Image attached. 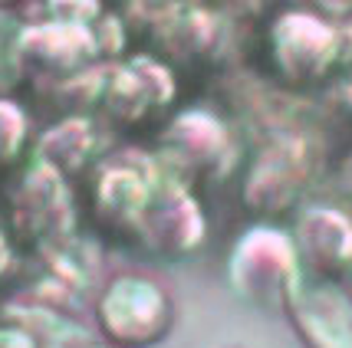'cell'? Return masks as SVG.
Here are the masks:
<instances>
[{
	"label": "cell",
	"instance_id": "7",
	"mask_svg": "<svg viewBox=\"0 0 352 348\" xmlns=\"http://www.w3.org/2000/svg\"><path fill=\"white\" fill-rule=\"evenodd\" d=\"M0 348H36V342L16 318H10V322H0Z\"/></svg>",
	"mask_w": 352,
	"mask_h": 348
},
{
	"label": "cell",
	"instance_id": "9",
	"mask_svg": "<svg viewBox=\"0 0 352 348\" xmlns=\"http://www.w3.org/2000/svg\"><path fill=\"white\" fill-rule=\"evenodd\" d=\"M82 348H112V345H106V342H86Z\"/></svg>",
	"mask_w": 352,
	"mask_h": 348
},
{
	"label": "cell",
	"instance_id": "6",
	"mask_svg": "<svg viewBox=\"0 0 352 348\" xmlns=\"http://www.w3.org/2000/svg\"><path fill=\"white\" fill-rule=\"evenodd\" d=\"M27 23L0 7V99H10L27 79Z\"/></svg>",
	"mask_w": 352,
	"mask_h": 348
},
{
	"label": "cell",
	"instance_id": "2",
	"mask_svg": "<svg viewBox=\"0 0 352 348\" xmlns=\"http://www.w3.org/2000/svg\"><path fill=\"white\" fill-rule=\"evenodd\" d=\"M178 322L171 289L145 270H119L92 299V325L112 348H158Z\"/></svg>",
	"mask_w": 352,
	"mask_h": 348
},
{
	"label": "cell",
	"instance_id": "3",
	"mask_svg": "<svg viewBox=\"0 0 352 348\" xmlns=\"http://www.w3.org/2000/svg\"><path fill=\"white\" fill-rule=\"evenodd\" d=\"M224 266L234 296L263 309H283L307 276L293 233L276 224H250L241 230L230 243Z\"/></svg>",
	"mask_w": 352,
	"mask_h": 348
},
{
	"label": "cell",
	"instance_id": "8",
	"mask_svg": "<svg viewBox=\"0 0 352 348\" xmlns=\"http://www.w3.org/2000/svg\"><path fill=\"white\" fill-rule=\"evenodd\" d=\"M339 106H342V115L352 121V69L339 82Z\"/></svg>",
	"mask_w": 352,
	"mask_h": 348
},
{
	"label": "cell",
	"instance_id": "1",
	"mask_svg": "<svg viewBox=\"0 0 352 348\" xmlns=\"http://www.w3.org/2000/svg\"><path fill=\"white\" fill-rule=\"evenodd\" d=\"M267 69L280 86L313 89L339 76L352 60L349 30L322 10L287 7L276 10L263 33Z\"/></svg>",
	"mask_w": 352,
	"mask_h": 348
},
{
	"label": "cell",
	"instance_id": "5",
	"mask_svg": "<svg viewBox=\"0 0 352 348\" xmlns=\"http://www.w3.org/2000/svg\"><path fill=\"white\" fill-rule=\"evenodd\" d=\"M293 243L307 276L342 283L352 272V213L329 204L309 207L293 230Z\"/></svg>",
	"mask_w": 352,
	"mask_h": 348
},
{
	"label": "cell",
	"instance_id": "4",
	"mask_svg": "<svg viewBox=\"0 0 352 348\" xmlns=\"http://www.w3.org/2000/svg\"><path fill=\"white\" fill-rule=\"evenodd\" d=\"M283 312L303 348H352V292L346 283L303 276Z\"/></svg>",
	"mask_w": 352,
	"mask_h": 348
}]
</instances>
